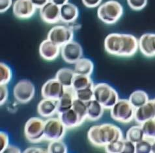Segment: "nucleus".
<instances>
[{
	"label": "nucleus",
	"mask_w": 155,
	"mask_h": 153,
	"mask_svg": "<svg viewBox=\"0 0 155 153\" xmlns=\"http://www.w3.org/2000/svg\"><path fill=\"white\" fill-rule=\"evenodd\" d=\"M105 108L94 99L87 103V120L96 121L100 120L104 114Z\"/></svg>",
	"instance_id": "21"
},
{
	"label": "nucleus",
	"mask_w": 155,
	"mask_h": 153,
	"mask_svg": "<svg viewBox=\"0 0 155 153\" xmlns=\"http://www.w3.org/2000/svg\"><path fill=\"white\" fill-rule=\"evenodd\" d=\"M36 11L37 8L31 0H15L12 5V12L15 16L20 20L32 18Z\"/></svg>",
	"instance_id": "12"
},
{
	"label": "nucleus",
	"mask_w": 155,
	"mask_h": 153,
	"mask_svg": "<svg viewBox=\"0 0 155 153\" xmlns=\"http://www.w3.org/2000/svg\"><path fill=\"white\" fill-rule=\"evenodd\" d=\"M40 17L46 23L56 24L60 20V7L50 2L40 8Z\"/></svg>",
	"instance_id": "13"
},
{
	"label": "nucleus",
	"mask_w": 155,
	"mask_h": 153,
	"mask_svg": "<svg viewBox=\"0 0 155 153\" xmlns=\"http://www.w3.org/2000/svg\"><path fill=\"white\" fill-rule=\"evenodd\" d=\"M155 118V105L153 100H149L147 103L136 108L134 120L138 125Z\"/></svg>",
	"instance_id": "15"
},
{
	"label": "nucleus",
	"mask_w": 155,
	"mask_h": 153,
	"mask_svg": "<svg viewBox=\"0 0 155 153\" xmlns=\"http://www.w3.org/2000/svg\"><path fill=\"white\" fill-rule=\"evenodd\" d=\"M38 52L41 58L44 60L46 61H53L61 53V47L46 38L40 44Z\"/></svg>",
	"instance_id": "14"
},
{
	"label": "nucleus",
	"mask_w": 155,
	"mask_h": 153,
	"mask_svg": "<svg viewBox=\"0 0 155 153\" xmlns=\"http://www.w3.org/2000/svg\"><path fill=\"white\" fill-rule=\"evenodd\" d=\"M64 88L55 79H51L42 85L41 88V95L42 98L58 101L64 92Z\"/></svg>",
	"instance_id": "11"
},
{
	"label": "nucleus",
	"mask_w": 155,
	"mask_h": 153,
	"mask_svg": "<svg viewBox=\"0 0 155 153\" xmlns=\"http://www.w3.org/2000/svg\"><path fill=\"white\" fill-rule=\"evenodd\" d=\"M104 47L106 52L111 55L129 58L134 56L139 49V42L130 34L113 33L106 36Z\"/></svg>",
	"instance_id": "1"
},
{
	"label": "nucleus",
	"mask_w": 155,
	"mask_h": 153,
	"mask_svg": "<svg viewBox=\"0 0 155 153\" xmlns=\"http://www.w3.org/2000/svg\"><path fill=\"white\" fill-rule=\"evenodd\" d=\"M75 74L74 70L68 67H62L57 71L55 78L64 88H72V80Z\"/></svg>",
	"instance_id": "23"
},
{
	"label": "nucleus",
	"mask_w": 155,
	"mask_h": 153,
	"mask_svg": "<svg viewBox=\"0 0 155 153\" xmlns=\"http://www.w3.org/2000/svg\"><path fill=\"white\" fill-rule=\"evenodd\" d=\"M37 112L40 116L44 118L53 117L58 113L57 101L43 98L37 105Z\"/></svg>",
	"instance_id": "18"
},
{
	"label": "nucleus",
	"mask_w": 155,
	"mask_h": 153,
	"mask_svg": "<svg viewBox=\"0 0 155 153\" xmlns=\"http://www.w3.org/2000/svg\"><path fill=\"white\" fill-rule=\"evenodd\" d=\"M83 5L87 8H93L101 5L102 0H81Z\"/></svg>",
	"instance_id": "38"
},
{
	"label": "nucleus",
	"mask_w": 155,
	"mask_h": 153,
	"mask_svg": "<svg viewBox=\"0 0 155 153\" xmlns=\"http://www.w3.org/2000/svg\"><path fill=\"white\" fill-rule=\"evenodd\" d=\"M136 147L135 143L124 139V146L123 153H135Z\"/></svg>",
	"instance_id": "39"
},
{
	"label": "nucleus",
	"mask_w": 155,
	"mask_h": 153,
	"mask_svg": "<svg viewBox=\"0 0 155 153\" xmlns=\"http://www.w3.org/2000/svg\"><path fill=\"white\" fill-rule=\"evenodd\" d=\"M31 1L37 8L40 9L43 6H45L47 3H49L50 0H31Z\"/></svg>",
	"instance_id": "42"
},
{
	"label": "nucleus",
	"mask_w": 155,
	"mask_h": 153,
	"mask_svg": "<svg viewBox=\"0 0 155 153\" xmlns=\"http://www.w3.org/2000/svg\"><path fill=\"white\" fill-rule=\"evenodd\" d=\"M68 1L69 0H50L51 2H52L53 3L59 7H61L62 5H64V4L68 3Z\"/></svg>",
	"instance_id": "43"
},
{
	"label": "nucleus",
	"mask_w": 155,
	"mask_h": 153,
	"mask_svg": "<svg viewBox=\"0 0 155 153\" xmlns=\"http://www.w3.org/2000/svg\"><path fill=\"white\" fill-rule=\"evenodd\" d=\"M8 145H9V136L5 132L1 131L0 133V152L3 153Z\"/></svg>",
	"instance_id": "35"
},
{
	"label": "nucleus",
	"mask_w": 155,
	"mask_h": 153,
	"mask_svg": "<svg viewBox=\"0 0 155 153\" xmlns=\"http://www.w3.org/2000/svg\"><path fill=\"white\" fill-rule=\"evenodd\" d=\"M153 102H154V105H155V99H153Z\"/></svg>",
	"instance_id": "44"
},
{
	"label": "nucleus",
	"mask_w": 155,
	"mask_h": 153,
	"mask_svg": "<svg viewBox=\"0 0 155 153\" xmlns=\"http://www.w3.org/2000/svg\"><path fill=\"white\" fill-rule=\"evenodd\" d=\"M13 3V0H0V12L3 13L9 10Z\"/></svg>",
	"instance_id": "37"
},
{
	"label": "nucleus",
	"mask_w": 155,
	"mask_h": 153,
	"mask_svg": "<svg viewBox=\"0 0 155 153\" xmlns=\"http://www.w3.org/2000/svg\"><path fill=\"white\" fill-rule=\"evenodd\" d=\"M74 65V71L76 74L91 76L93 73L94 64L88 58H81Z\"/></svg>",
	"instance_id": "22"
},
{
	"label": "nucleus",
	"mask_w": 155,
	"mask_h": 153,
	"mask_svg": "<svg viewBox=\"0 0 155 153\" xmlns=\"http://www.w3.org/2000/svg\"><path fill=\"white\" fill-rule=\"evenodd\" d=\"M73 38L74 31L68 25H55L47 35V39L60 47L73 40Z\"/></svg>",
	"instance_id": "9"
},
{
	"label": "nucleus",
	"mask_w": 155,
	"mask_h": 153,
	"mask_svg": "<svg viewBox=\"0 0 155 153\" xmlns=\"http://www.w3.org/2000/svg\"><path fill=\"white\" fill-rule=\"evenodd\" d=\"M58 117L67 130L75 129L81 125L78 116L72 108L58 114Z\"/></svg>",
	"instance_id": "20"
},
{
	"label": "nucleus",
	"mask_w": 155,
	"mask_h": 153,
	"mask_svg": "<svg viewBox=\"0 0 155 153\" xmlns=\"http://www.w3.org/2000/svg\"><path fill=\"white\" fill-rule=\"evenodd\" d=\"M75 99L74 90L72 88H65L63 95L57 101V114L66 112L71 109Z\"/></svg>",
	"instance_id": "19"
},
{
	"label": "nucleus",
	"mask_w": 155,
	"mask_h": 153,
	"mask_svg": "<svg viewBox=\"0 0 155 153\" xmlns=\"http://www.w3.org/2000/svg\"><path fill=\"white\" fill-rule=\"evenodd\" d=\"M93 87H88L81 89V90L74 91L75 98L85 102L86 103H88L89 101L94 99Z\"/></svg>",
	"instance_id": "29"
},
{
	"label": "nucleus",
	"mask_w": 155,
	"mask_h": 153,
	"mask_svg": "<svg viewBox=\"0 0 155 153\" xmlns=\"http://www.w3.org/2000/svg\"><path fill=\"white\" fill-rule=\"evenodd\" d=\"M12 92L14 98L18 103L27 104L35 96V87L30 80L22 79L15 85Z\"/></svg>",
	"instance_id": "8"
},
{
	"label": "nucleus",
	"mask_w": 155,
	"mask_h": 153,
	"mask_svg": "<svg viewBox=\"0 0 155 153\" xmlns=\"http://www.w3.org/2000/svg\"><path fill=\"white\" fill-rule=\"evenodd\" d=\"M139 42V50L145 57H155V34L145 33L142 35Z\"/></svg>",
	"instance_id": "16"
},
{
	"label": "nucleus",
	"mask_w": 155,
	"mask_h": 153,
	"mask_svg": "<svg viewBox=\"0 0 155 153\" xmlns=\"http://www.w3.org/2000/svg\"><path fill=\"white\" fill-rule=\"evenodd\" d=\"M83 48L76 41L72 40L61 47V55L63 60L69 64H74L83 57Z\"/></svg>",
	"instance_id": "10"
},
{
	"label": "nucleus",
	"mask_w": 155,
	"mask_h": 153,
	"mask_svg": "<svg viewBox=\"0 0 155 153\" xmlns=\"http://www.w3.org/2000/svg\"><path fill=\"white\" fill-rule=\"evenodd\" d=\"M47 149L49 153L68 152V147L62 140H55V141L50 142Z\"/></svg>",
	"instance_id": "31"
},
{
	"label": "nucleus",
	"mask_w": 155,
	"mask_h": 153,
	"mask_svg": "<svg viewBox=\"0 0 155 153\" xmlns=\"http://www.w3.org/2000/svg\"><path fill=\"white\" fill-rule=\"evenodd\" d=\"M110 116L115 121L128 124L134 119L136 108L128 99H119L110 110Z\"/></svg>",
	"instance_id": "5"
},
{
	"label": "nucleus",
	"mask_w": 155,
	"mask_h": 153,
	"mask_svg": "<svg viewBox=\"0 0 155 153\" xmlns=\"http://www.w3.org/2000/svg\"><path fill=\"white\" fill-rule=\"evenodd\" d=\"M45 121L37 117H32L24 126V136L28 141L32 143H40L45 140Z\"/></svg>",
	"instance_id": "6"
},
{
	"label": "nucleus",
	"mask_w": 155,
	"mask_h": 153,
	"mask_svg": "<svg viewBox=\"0 0 155 153\" xmlns=\"http://www.w3.org/2000/svg\"><path fill=\"white\" fill-rule=\"evenodd\" d=\"M21 152V149L16 145H8L6 148V149L4 151L3 153H20Z\"/></svg>",
	"instance_id": "41"
},
{
	"label": "nucleus",
	"mask_w": 155,
	"mask_h": 153,
	"mask_svg": "<svg viewBox=\"0 0 155 153\" xmlns=\"http://www.w3.org/2000/svg\"><path fill=\"white\" fill-rule=\"evenodd\" d=\"M94 85L91 76L75 74L72 80V88L76 91L88 87H93Z\"/></svg>",
	"instance_id": "24"
},
{
	"label": "nucleus",
	"mask_w": 155,
	"mask_h": 153,
	"mask_svg": "<svg viewBox=\"0 0 155 153\" xmlns=\"http://www.w3.org/2000/svg\"><path fill=\"white\" fill-rule=\"evenodd\" d=\"M148 0H127V3L132 10L140 11L147 5Z\"/></svg>",
	"instance_id": "34"
},
{
	"label": "nucleus",
	"mask_w": 155,
	"mask_h": 153,
	"mask_svg": "<svg viewBox=\"0 0 155 153\" xmlns=\"http://www.w3.org/2000/svg\"><path fill=\"white\" fill-rule=\"evenodd\" d=\"M124 14V8L116 0H108L98 7L97 16L102 22L107 25H113L121 18Z\"/></svg>",
	"instance_id": "3"
},
{
	"label": "nucleus",
	"mask_w": 155,
	"mask_h": 153,
	"mask_svg": "<svg viewBox=\"0 0 155 153\" xmlns=\"http://www.w3.org/2000/svg\"><path fill=\"white\" fill-rule=\"evenodd\" d=\"M8 97V90L7 85H0V105L6 103Z\"/></svg>",
	"instance_id": "36"
},
{
	"label": "nucleus",
	"mask_w": 155,
	"mask_h": 153,
	"mask_svg": "<svg viewBox=\"0 0 155 153\" xmlns=\"http://www.w3.org/2000/svg\"><path fill=\"white\" fill-rule=\"evenodd\" d=\"M143 130L141 125L132 126L129 128L126 133V138L128 141L137 143L145 139Z\"/></svg>",
	"instance_id": "26"
},
{
	"label": "nucleus",
	"mask_w": 155,
	"mask_h": 153,
	"mask_svg": "<svg viewBox=\"0 0 155 153\" xmlns=\"http://www.w3.org/2000/svg\"><path fill=\"white\" fill-rule=\"evenodd\" d=\"M24 153H47L48 149L47 148H43L41 147H28L24 151Z\"/></svg>",
	"instance_id": "40"
},
{
	"label": "nucleus",
	"mask_w": 155,
	"mask_h": 153,
	"mask_svg": "<svg viewBox=\"0 0 155 153\" xmlns=\"http://www.w3.org/2000/svg\"><path fill=\"white\" fill-rule=\"evenodd\" d=\"M141 125L143 130L145 138L154 140L155 139V118L144 122Z\"/></svg>",
	"instance_id": "30"
},
{
	"label": "nucleus",
	"mask_w": 155,
	"mask_h": 153,
	"mask_svg": "<svg viewBox=\"0 0 155 153\" xmlns=\"http://www.w3.org/2000/svg\"><path fill=\"white\" fill-rule=\"evenodd\" d=\"M87 139L97 147H104L114 141L123 139V133L119 126L111 123L92 126L87 132Z\"/></svg>",
	"instance_id": "2"
},
{
	"label": "nucleus",
	"mask_w": 155,
	"mask_h": 153,
	"mask_svg": "<svg viewBox=\"0 0 155 153\" xmlns=\"http://www.w3.org/2000/svg\"><path fill=\"white\" fill-rule=\"evenodd\" d=\"M153 140L145 138L135 144V153H151Z\"/></svg>",
	"instance_id": "33"
},
{
	"label": "nucleus",
	"mask_w": 155,
	"mask_h": 153,
	"mask_svg": "<svg viewBox=\"0 0 155 153\" xmlns=\"http://www.w3.org/2000/svg\"><path fill=\"white\" fill-rule=\"evenodd\" d=\"M149 100L147 93L145 91L140 90L133 92L128 98V101L135 108H137L144 105Z\"/></svg>",
	"instance_id": "25"
},
{
	"label": "nucleus",
	"mask_w": 155,
	"mask_h": 153,
	"mask_svg": "<svg viewBox=\"0 0 155 153\" xmlns=\"http://www.w3.org/2000/svg\"><path fill=\"white\" fill-rule=\"evenodd\" d=\"M79 16V9L74 4L67 3L60 7V20L64 23L70 24L76 22Z\"/></svg>",
	"instance_id": "17"
},
{
	"label": "nucleus",
	"mask_w": 155,
	"mask_h": 153,
	"mask_svg": "<svg viewBox=\"0 0 155 153\" xmlns=\"http://www.w3.org/2000/svg\"><path fill=\"white\" fill-rule=\"evenodd\" d=\"M67 129L59 117H50L45 123V140L48 142L62 140Z\"/></svg>",
	"instance_id": "7"
},
{
	"label": "nucleus",
	"mask_w": 155,
	"mask_h": 153,
	"mask_svg": "<svg viewBox=\"0 0 155 153\" xmlns=\"http://www.w3.org/2000/svg\"><path fill=\"white\" fill-rule=\"evenodd\" d=\"M154 142H155V139H154Z\"/></svg>",
	"instance_id": "45"
},
{
	"label": "nucleus",
	"mask_w": 155,
	"mask_h": 153,
	"mask_svg": "<svg viewBox=\"0 0 155 153\" xmlns=\"http://www.w3.org/2000/svg\"><path fill=\"white\" fill-rule=\"evenodd\" d=\"M124 146V139L114 141L104 147V150L107 153H123Z\"/></svg>",
	"instance_id": "32"
},
{
	"label": "nucleus",
	"mask_w": 155,
	"mask_h": 153,
	"mask_svg": "<svg viewBox=\"0 0 155 153\" xmlns=\"http://www.w3.org/2000/svg\"><path fill=\"white\" fill-rule=\"evenodd\" d=\"M94 99L106 110H110L119 101L117 92L108 84L100 83L94 85Z\"/></svg>",
	"instance_id": "4"
},
{
	"label": "nucleus",
	"mask_w": 155,
	"mask_h": 153,
	"mask_svg": "<svg viewBox=\"0 0 155 153\" xmlns=\"http://www.w3.org/2000/svg\"><path fill=\"white\" fill-rule=\"evenodd\" d=\"M72 108L78 116L80 121L82 125L84 121L87 120V103L78 99H75Z\"/></svg>",
	"instance_id": "27"
},
{
	"label": "nucleus",
	"mask_w": 155,
	"mask_h": 153,
	"mask_svg": "<svg viewBox=\"0 0 155 153\" xmlns=\"http://www.w3.org/2000/svg\"><path fill=\"white\" fill-rule=\"evenodd\" d=\"M12 78V71L9 66L5 63L0 64V85H7Z\"/></svg>",
	"instance_id": "28"
}]
</instances>
